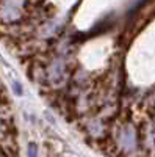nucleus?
I'll use <instances>...</instances> for the list:
<instances>
[{
  "label": "nucleus",
  "mask_w": 155,
  "mask_h": 157,
  "mask_svg": "<svg viewBox=\"0 0 155 157\" xmlns=\"http://www.w3.org/2000/svg\"><path fill=\"white\" fill-rule=\"evenodd\" d=\"M27 155L28 157H38V145L36 143H28V148H27Z\"/></svg>",
  "instance_id": "f257e3e1"
},
{
  "label": "nucleus",
  "mask_w": 155,
  "mask_h": 157,
  "mask_svg": "<svg viewBox=\"0 0 155 157\" xmlns=\"http://www.w3.org/2000/svg\"><path fill=\"white\" fill-rule=\"evenodd\" d=\"M13 86H14V93H16L17 96H20V94H22V86H20V83H19V82H14V83H13Z\"/></svg>",
  "instance_id": "f03ea898"
}]
</instances>
